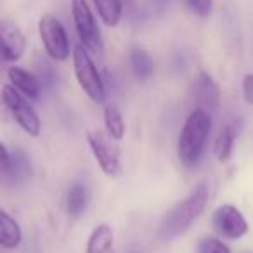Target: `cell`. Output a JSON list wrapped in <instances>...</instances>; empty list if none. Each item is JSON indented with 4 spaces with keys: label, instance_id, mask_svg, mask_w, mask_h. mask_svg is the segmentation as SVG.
Instances as JSON below:
<instances>
[{
    "label": "cell",
    "instance_id": "obj_1",
    "mask_svg": "<svg viewBox=\"0 0 253 253\" xmlns=\"http://www.w3.org/2000/svg\"><path fill=\"white\" fill-rule=\"evenodd\" d=\"M211 130V116L207 109L196 108L189 113L180 128L177 141V156L187 169H193L200 163Z\"/></svg>",
    "mask_w": 253,
    "mask_h": 253
},
{
    "label": "cell",
    "instance_id": "obj_2",
    "mask_svg": "<svg viewBox=\"0 0 253 253\" xmlns=\"http://www.w3.org/2000/svg\"><path fill=\"white\" fill-rule=\"evenodd\" d=\"M208 196H210V191H208L207 184H198L184 200H180L165 215V218L162 222V229H160L162 238L172 239L184 234L193 225V222L203 213L208 203Z\"/></svg>",
    "mask_w": 253,
    "mask_h": 253
},
{
    "label": "cell",
    "instance_id": "obj_3",
    "mask_svg": "<svg viewBox=\"0 0 253 253\" xmlns=\"http://www.w3.org/2000/svg\"><path fill=\"white\" fill-rule=\"evenodd\" d=\"M71 56H73V71L80 88L85 92V95L90 101L97 102V104H104L106 102L104 80H102L90 52L82 43H78V45L73 47V54Z\"/></svg>",
    "mask_w": 253,
    "mask_h": 253
},
{
    "label": "cell",
    "instance_id": "obj_4",
    "mask_svg": "<svg viewBox=\"0 0 253 253\" xmlns=\"http://www.w3.org/2000/svg\"><path fill=\"white\" fill-rule=\"evenodd\" d=\"M71 16L82 45L90 54H102L104 43L101 30L87 0H71Z\"/></svg>",
    "mask_w": 253,
    "mask_h": 253
},
{
    "label": "cell",
    "instance_id": "obj_5",
    "mask_svg": "<svg viewBox=\"0 0 253 253\" xmlns=\"http://www.w3.org/2000/svg\"><path fill=\"white\" fill-rule=\"evenodd\" d=\"M39 35L47 56L52 61L63 63L71 56V45L63 23L50 12H45L39 19Z\"/></svg>",
    "mask_w": 253,
    "mask_h": 253
},
{
    "label": "cell",
    "instance_id": "obj_6",
    "mask_svg": "<svg viewBox=\"0 0 253 253\" xmlns=\"http://www.w3.org/2000/svg\"><path fill=\"white\" fill-rule=\"evenodd\" d=\"M87 144L104 175H122V151L115 139L106 134V130H90L87 134Z\"/></svg>",
    "mask_w": 253,
    "mask_h": 253
},
{
    "label": "cell",
    "instance_id": "obj_7",
    "mask_svg": "<svg viewBox=\"0 0 253 253\" xmlns=\"http://www.w3.org/2000/svg\"><path fill=\"white\" fill-rule=\"evenodd\" d=\"M2 97H4L5 106H7V109H9L11 120H14L28 135L39 137L42 123H40L39 113L30 104L28 99L23 94H19L11 84L2 87Z\"/></svg>",
    "mask_w": 253,
    "mask_h": 253
},
{
    "label": "cell",
    "instance_id": "obj_8",
    "mask_svg": "<svg viewBox=\"0 0 253 253\" xmlns=\"http://www.w3.org/2000/svg\"><path fill=\"white\" fill-rule=\"evenodd\" d=\"M211 227L225 239H241L248 234V220L234 205H220L211 213Z\"/></svg>",
    "mask_w": 253,
    "mask_h": 253
},
{
    "label": "cell",
    "instance_id": "obj_9",
    "mask_svg": "<svg viewBox=\"0 0 253 253\" xmlns=\"http://www.w3.org/2000/svg\"><path fill=\"white\" fill-rule=\"evenodd\" d=\"M25 50L26 39L21 28L11 19H0V63H18Z\"/></svg>",
    "mask_w": 253,
    "mask_h": 253
},
{
    "label": "cell",
    "instance_id": "obj_10",
    "mask_svg": "<svg viewBox=\"0 0 253 253\" xmlns=\"http://www.w3.org/2000/svg\"><path fill=\"white\" fill-rule=\"evenodd\" d=\"M193 95L198 102V108L207 109L208 113L215 111L220 104V88L208 71L200 70L193 82Z\"/></svg>",
    "mask_w": 253,
    "mask_h": 253
},
{
    "label": "cell",
    "instance_id": "obj_11",
    "mask_svg": "<svg viewBox=\"0 0 253 253\" xmlns=\"http://www.w3.org/2000/svg\"><path fill=\"white\" fill-rule=\"evenodd\" d=\"M7 78H9V84H11L19 94H23L26 99H30V101H37L43 90L39 77L30 73L25 68L9 66Z\"/></svg>",
    "mask_w": 253,
    "mask_h": 253
},
{
    "label": "cell",
    "instance_id": "obj_12",
    "mask_svg": "<svg viewBox=\"0 0 253 253\" xmlns=\"http://www.w3.org/2000/svg\"><path fill=\"white\" fill-rule=\"evenodd\" d=\"M85 253H116L115 250V232L111 225L99 224L92 229L87 239Z\"/></svg>",
    "mask_w": 253,
    "mask_h": 253
},
{
    "label": "cell",
    "instance_id": "obj_13",
    "mask_svg": "<svg viewBox=\"0 0 253 253\" xmlns=\"http://www.w3.org/2000/svg\"><path fill=\"white\" fill-rule=\"evenodd\" d=\"M239 132V123L238 122H229L227 125H224L220 128V132L217 134L213 142V155L218 162H227L232 155V149H234V142L238 137Z\"/></svg>",
    "mask_w": 253,
    "mask_h": 253
},
{
    "label": "cell",
    "instance_id": "obj_14",
    "mask_svg": "<svg viewBox=\"0 0 253 253\" xmlns=\"http://www.w3.org/2000/svg\"><path fill=\"white\" fill-rule=\"evenodd\" d=\"M23 241V231L16 218H12L0 207V246L5 250H16Z\"/></svg>",
    "mask_w": 253,
    "mask_h": 253
},
{
    "label": "cell",
    "instance_id": "obj_15",
    "mask_svg": "<svg viewBox=\"0 0 253 253\" xmlns=\"http://www.w3.org/2000/svg\"><path fill=\"white\" fill-rule=\"evenodd\" d=\"M128 61H130L132 71L139 80H149L155 73V61L151 54L142 47H132L128 52Z\"/></svg>",
    "mask_w": 253,
    "mask_h": 253
},
{
    "label": "cell",
    "instance_id": "obj_16",
    "mask_svg": "<svg viewBox=\"0 0 253 253\" xmlns=\"http://www.w3.org/2000/svg\"><path fill=\"white\" fill-rule=\"evenodd\" d=\"M101 21L109 28H116L123 18V0H92Z\"/></svg>",
    "mask_w": 253,
    "mask_h": 253
},
{
    "label": "cell",
    "instance_id": "obj_17",
    "mask_svg": "<svg viewBox=\"0 0 253 253\" xmlns=\"http://www.w3.org/2000/svg\"><path fill=\"white\" fill-rule=\"evenodd\" d=\"M104 128L106 134L115 141H122L125 135V122L123 115L115 104H106L104 108Z\"/></svg>",
    "mask_w": 253,
    "mask_h": 253
},
{
    "label": "cell",
    "instance_id": "obj_18",
    "mask_svg": "<svg viewBox=\"0 0 253 253\" xmlns=\"http://www.w3.org/2000/svg\"><path fill=\"white\" fill-rule=\"evenodd\" d=\"M87 208V191L82 184H73L66 193V211L70 217L78 218Z\"/></svg>",
    "mask_w": 253,
    "mask_h": 253
},
{
    "label": "cell",
    "instance_id": "obj_19",
    "mask_svg": "<svg viewBox=\"0 0 253 253\" xmlns=\"http://www.w3.org/2000/svg\"><path fill=\"white\" fill-rule=\"evenodd\" d=\"M16 182H18V179H16L14 169H12L11 151L0 141V186L11 187Z\"/></svg>",
    "mask_w": 253,
    "mask_h": 253
},
{
    "label": "cell",
    "instance_id": "obj_20",
    "mask_svg": "<svg viewBox=\"0 0 253 253\" xmlns=\"http://www.w3.org/2000/svg\"><path fill=\"white\" fill-rule=\"evenodd\" d=\"M11 160H12V169H14L16 179L21 180L30 177L32 173V163H30V158L21 148H16L11 151Z\"/></svg>",
    "mask_w": 253,
    "mask_h": 253
},
{
    "label": "cell",
    "instance_id": "obj_21",
    "mask_svg": "<svg viewBox=\"0 0 253 253\" xmlns=\"http://www.w3.org/2000/svg\"><path fill=\"white\" fill-rule=\"evenodd\" d=\"M37 71H39V80L42 84V88H50L56 87L57 84V73L54 71L52 64L47 63V59H39L37 61Z\"/></svg>",
    "mask_w": 253,
    "mask_h": 253
},
{
    "label": "cell",
    "instance_id": "obj_22",
    "mask_svg": "<svg viewBox=\"0 0 253 253\" xmlns=\"http://www.w3.org/2000/svg\"><path fill=\"white\" fill-rule=\"evenodd\" d=\"M196 253H231L229 246L225 245L222 239L213 238V236H207L198 243Z\"/></svg>",
    "mask_w": 253,
    "mask_h": 253
},
{
    "label": "cell",
    "instance_id": "obj_23",
    "mask_svg": "<svg viewBox=\"0 0 253 253\" xmlns=\"http://www.w3.org/2000/svg\"><path fill=\"white\" fill-rule=\"evenodd\" d=\"M182 2L193 14L200 16V18L210 16L211 9H213V0H182Z\"/></svg>",
    "mask_w": 253,
    "mask_h": 253
},
{
    "label": "cell",
    "instance_id": "obj_24",
    "mask_svg": "<svg viewBox=\"0 0 253 253\" xmlns=\"http://www.w3.org/2000/svg\"><path fill=\"white\" fill-rule=\"evenodd\" d=\"M243 97L250 106H253V73L245 75L243 78Z\"/></svg>",
    "mask_w": 253,
    "mask_h": 253
},
{
    "label": "cell",
    "instance_id": "obj_25",
    "mask_svg": "<svg viewBox=\"0 0 253 253\" xmlns=\"http://www.w3.org/2000/svg\"><path fill=\"white\" fill-rule=\"evenodd\" d=\"M9 120H11V115H9V109L2 97V90H0V122H9Z\"/></svg>",
    "mask_w": 253,
    "mask_h": 253
}]
</instances>
